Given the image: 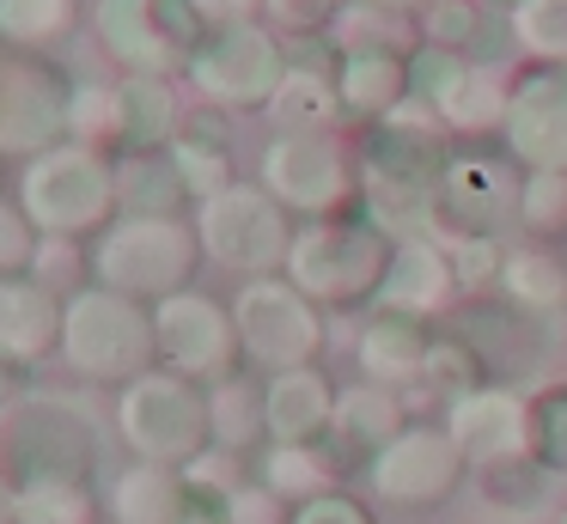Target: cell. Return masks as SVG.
<instances>
[{
	"label": "cell",
	"instance_id": "cell-1",
	"mask_svg": "<svg viewBox=\"0 0 567 524\" xmlns=\"http://www.w3.org/2000/svg\"><path fill=\"white\" fill-rule=\"evenodd\" d=\"M391 256H396V238L354 214H330V219H306L293 232V250H287V268L281 275L306 292L311 305L323 311H342V305H372L391 275Z\"/></svg>",
	"mask_w": 567,
	"mask_h": 524
},
{
	"label": "cell",
	"instance_id": "cell-2",
	"mask_svg": "<svg viewBox=\"0 0 567 524\" xmlns=\"http://www.w3.org/2000/svg\"><path fill=\"white\" fill-rule=\"evenodd\" d=\"M62 353L92 384H135L159 360V329L153 305L128 299L116 287H86L62 305Z\"/></svg>",
	"mask_w": 567,
	"mask_h": 524
},
{
	"label": "cell",
	"instance_id": "cell-3",
	"mask_svg": "<svg viewBox=\"0 0 567 524\" xmlns=\"http://www.w3.org/2000/svg\"><path fill=\"white\" fill-rule=\"evenodd\" d=\"M99 470V427L62 397H25L0 409V487L31 482H92Z\"/></svg>",
	"mask_w": 567,
	"mask_h": 524
},
{
	"label": "cell",
	"instance_id": "cell-4",
	"mask_svg": "<svg viewBox=\"0 0 567 524\" xmlns=\"http://www.w3.org/2000/svg\"><path fill=\"white\" fill-rule=\"evenodd\" d=\"M116 433L135 451L141 463H172L189 470L202 451L214 445V414H208V384L172 372V366H153L135 384H123L116 397Z\"/></svg>",
	"mask_w": 567,
	"mask_h": 524
},
{
	"label": "cell",
	"instance_id": "cell-5",
	"mask_svg": "<svg viewBox=\"0 0 567 524\" xmlns=\"http://www.w3.org/2000/svg\"><path fill=\"white\" fill-rule=\"evenodd\" d=\"M92 268H99V287H116L141 305H159L172 292H184L189 275L202 268V238L177 214H128L116 226H104Z\"/></svg>",
	"mask_w": 567,
	"mask_h": 524
},
{
	"label": "cell",
	"instance_id": "cell-6",
	"mask_svg": "<svg viewBox=\"0 0 567 524\" xmlns=\"http://www.w3.org/2000/svg\"><path fill=\"white\" fill-rule=\"evenodd\" d=\"M262 189L306 219L354 214L360 207V153L336 129L311 134H275L262 153Z\"/></svg>",
	"mask_w": 567,
	"mask_h": 524
},
{
	"label": "cell",
	"instance_id": "cell-7",
	"mask_svg": "<svg viewBox=\"0 0 567 524\" xmlns=\"http://www.w3.org/2000/svg\"><path fill=\"white\" fill-rule=\"evenodd\" d=\"M293 219L275 202L262 183H233V189L208 195L196 214V238L202 256H214L220 268H238L245 280L257 275H281L287 250H293Z\"/></svg>",
	"mask_w": 567,
	"mask_h": 524
},
{
	"label": "cell",
	"instance_id": "cell-8",
	"mask_svg": "<svg viewBox=\"0 0 567 524\" xmlns=\"http://www.w3.org/2000/svg\"><path fill=\"white\" fill-rule=\"evenodd\" d=\"M233 317L238 341H245V366H257V372L311 366L323 353V305H311L287 275L245 280L233 299Z\"/></svg>",
	"mask_w": 567,
	"mask_h": 524
},
{
	"label": "cell",
	"instance_id": "cell-9",
	"mask_svg": "<svg viewBox=\"0 0 567 524\" xmlns=\"http://www.w3.org/2000/svg\"><path fill=\"white\" fill-rule=\"evenodd\" d=\"M25 214L38 232L50 238H80V232H99L116 207V171L104 165L86 146H62V153H38L25 171Z\"/></svg>",
	"mask_w": 567,
	"mask_h": 524
},
{
	"label": "cell",
	"instance_id": "cell-10",
	"mask_svg": "<svg viewBox=\"0 0 567 524\" xmlns=\"http://www.w3.org/2000/svg\"><path fill=\"white\" fill-rule=\"evenodd\" d=\"M189 80H196V92L214 97V104H233V110L269 104L287 80V49L275 43V31H262L257 19L250 24H214L196 43V55H189Z\"/></svg>",
	"mask_w": 567,
	"mask_h": 524
},
{
	"label": "cell",
	"instance_id": "cell-11",
	"mask_svg": "<svg viewBox=\"0 0 567 524\" xmlns=\"http://www.w3.org/2000/svg\"><path fill=\"white\" fill-rule=\"evenodd\" d=\"M153 329H159V360L172 372L196 378V384H220V378H233L245 366V341H238L233 305L208 299L196 287L153 305Z\"/></svg>",
	"mask_w": 567,
	"mask_h": 524
},
{
	"label": "cell",
	"instance_id": "cell-12",
	"mask_svg": "<svg viewBox=\"0 0 567 524\" xmlns=\"http://www.w3.org/2000/svg\"><path fill=\"white\" fill-rule=\"evenodd\" d=\"M470 475V458L457 451L452 427L440 421H409L379 458L367 463V482L391 506H440L457 494V482Z\"/></svg>",
	"mask_w": 567,
	"mask_h": 524
},
{
	"label": "cell",
	"instance_id": "cell-13",
	"mask_svg": "<svg viewBox=\"0 0 567 524\" xmlns=\"http://www.w3.org/2000/svg\"><path fill=\"white\" fill-rule=\"evenodd\" d=\"M445 427L470 458V470H506V463L537 458V402L513 384L464 390L457 402H445Z\"/></svg>",
	"mask_w": 567,
	"mask_h": 524
},
{
	"label": "cell",
	"instance_id": "cell-14",
	"mask_svg": "<svg viewBox=\"0 0 567 524\" xmlns=\"http://www.w3.org/2000/svg\"><path fill=\"white\" fill-rule=\"evenodd\" d=\"M501 141L525 171H567V61H537L506 85Z\"/></svg>",
	"mask_w": 567,
	"mask_h": 524
},
{
	"label": "cell",
	"instance_id": "cell-15",
	"mask_svg": "<svg viewBox=\"0 0 567 524\" xmlns=\"http://www.w3.org/2000/svg\"><path fill=\"white\" fill-rule=\"evenodd\" d=\"M409 85H415V97H427L440 110V122L452 134H482V129H501L506 122V85L476 55L421 43L415 61H409Z\"/></svg>",
	"mask_w": 567,
	"mask_h": 524
},
{
	"label": "cell",
	"instance_id": "cell-16",
	"mask_svg": "<svg viewBox=\"0 0 567 524\" xmlns=\"http://www.w3.org/2000/svg\"><path fill=\"white\" fill-rule=\"evenodd\" d=\"M518 189H525L518 158L452 153L440 171V232H488V238H501L506 219H518Z\"/></svg>",
	"mask_w": 567,
	"mask_h": 524
},
{
	"label": "cell",
	"instance_id": "cell-17",
	"mask_svg": "<svg viewBox=\"0 0 567 524\" xmlns=\"http://www.w3.org/2000/svg\"><path fill=\"white\" fill-rule=\"evenodd\" d=\"M457 292V275H452V244L445 232H415V238H396V256H391V275H384L372 311H391V317H440Z\"/></svg>",
	"mask_w": 567,
	"mask_h": 524
},
{
	"label": "cell",
	"instance_id": "cell-18",
	"mask_svg": "<svg viewBox=\"0 0 567 524\" xmlns=\"http://www.w3.org/2000/svg\"><path fill=\"white\" fill-rule=\"evenodd\" d=\"M342 390L330 384L318 360L311 366H287V372H269L262 384V421H269V445H311V439L330 433V414Z\"/></svg>",
	"mask_w": 567,
	"mask_h": 524
},
{
	"label": "cell",
	"instance_id": "cell-19",
	"mask_svg": "<svg viewBox=\"0 0 567 524\" xmlns=\"http://www.w3.org/2000/svg\"><path fill=\"white\" fill-rule=\"evenodd\" d=\"M403 390H384V384H348L342 397H336V414H330V433H323V445H330V458L342 463V470H367L372 458H379L384 445H391L396 433H403Z\"/></svg>",
	"mask_w": 567,
	"mask_h": 524
},
{
	"label": "cell",
	"instance_id": "cell-20",
	"mask_svg": "<svg viewBox=\"0 0 567 524\" xmlns=\"http://www.w3.org/2000/svg\"><path fill=\"white\" fill-rule=\"evenodd\" d=\"M50 348H62V305L43 280H0V372H31Z\"/></svg>",
	"mask_w": 567,
	"mask_h": 524
},
{
	"label": "cell",
	"instance_id": "cell-21",
	"mask_svg": "<svg viewBox=\"0 0 567 524\" xmlns=\"http://www.w3.org/2000/svg\"><path fill=\"white\" fill-rule=\"evenodd\" d=\"M189 512V482L172 463H128L111 475V494H104V518L111 524H184Z\"/></svg>",
	"mask_w": 567,
	"mask_h": 524
},
{
	"label": "cell",
	"instance_id": "cell-22",
	"mask_svg": "<svg viewBox=\"0 0 567 524\" xmlns=\"http://www.w3.org/2000/svg\"><path fill=\"white\" fill-rule=\"evenodd\" d=\"M427 329L415 317H391V311H372L367 329L354 341V360L367 372V384L384 390H415L421 384V366H427Z\"/></svg>",
	"mask_w": 567,
	"mask_h": 524
},
{
	"label": "cell",
	"instance_id": "cell-23",
	"mask_svg": "<svg viewBox=\"0 0 567 524\" xmlns=\"http://www.w3.org/2000/svg\"><path fill=\"white\" fill-rule=\"evenodd\" d=\"M409 61L415 55H391V49H342L336 61V92H342V110L360 122H379L403 104L415 85H409Z\"/></svg>",
	"mask_w": 567,
	"mask_h": 524
},
{
	"label": "cell",
	"instance_id": "cell-24",
	"mask_svg": "<svg viewBox=\"0 0 567 524\" xmlns=\"http://www.w3.org/2000/svg\"><path fill=\"white\" fill-rule=\"evenodd\" d=\"M269 122L281 134H311V129H336L348 116L342 110V92H336V73L323 68H287L281 92L269 97Z\"/></svg>",
	"mask_w": 567,
	"mask_h": 524
},
{
	"label": "cell",
	"instance_id": "cell-25",
	"mask_svg": "<svg viewBox=\"0 0 567 524\" xmlns=\"http://www.w3.org/2000/svg\"><path fill=\"white\" fill-rule=\"evenodd\" d=\"M257 475L287 500V506H306V500L330 494L336 475H342V463L330 458L323 439H311V445H262V470Z\"/></svg>",
	"mask_w": 567,
	"mask_h": 524
},
{
	"label": "cell",
	"instance_id": "cell-26",
	"mask_svg": "<svg viewBox=\"0 0 567 524\" xmlns=\"http://www.w3.org/2000/svg\"><path fill=\"white\" fill-rule=\"evenodd\" d=\"M501 299L525 305L537 317H555L567 305V263L543 244H518L506 250V268H501Z\"/></svg>",
	"mask_w": 567,
	"mask_h": 524
},
{
	"label": "cell",
	"instance_id": "cell-27",
	"mask_svg": "<svg viewBox=\"0 0 567 524\" xmlns=\"http://www.w3.org/2000/svg\"><path fill=\"white\" fill-rule=\"evenodd\" d=\"M336 49H391V55H415L421 49V19L415 12L379 7V0H348L330 24Z\"/></svg>",
	"mask_w": 567,
	"mask_h": 524
},
{
	"label": "cell",
	"instance_id": "cell-28",
	"mask_svg": "<svg viewBox=\"0 0 567 524\" xmlns=\"http://www.w3.org/2000/svg\"><path fill=\"white\" fill-rule=\"evenodd\" d=\"M104 500L92 482H31L7 494V524H99Z\"/></svg>",
	"mask_w": 567,
	"mask_h": 524
},
{
	"label": "cell",
	"instance_id": "cell-29",
	"mask_svg": "<svg viewBox=\"0 0 567 524\" xmlns=\"http://www.w3.org/2000/svg\"><path fill=\"white\" fill-rule=\"evenodd\" d=\"M208 414H214V445H226V451H250L257 439H269L262 390H257V378H245V372L208 384Z\"/></svg>",
	"mask_w": 567,
	"mask_h": 524
},
{
	"label": "cell",
	"instance_id": "cell-30",
	"mask_svg": "<svg viewBox=\"0 0 567 524\" xmlns=\"http://www.w3.org/2000/svg\"><path fill=\"white\" fill-rule=\"evenodd\" d=\"M184 195L189 189H184V177H177V165L159 153H135L116 171V207H123V214H177Z\"/></svg>",
	"mask_w": 567,
	"mask_h": 524
},
{
	"label": "cell",
	"instance_id": "cell-31",
	"mask_svg": "<svg viewBox=\"0 0 567 524\" xmlns=\"http://www.w3.org/2000/svg\"><path fill=\"white\" fill-rule=\"evenodd\" d=\"M476 384H488L476 348H470L457 329H452V336H433L427 341V366H421V390H427V397H440V402H457L464 390H476Z\"/></svg>",
	"mask_w": 567,
	"mask_h": 524
},
{
	"label": "cell",
	"instance_id": "cell-32",
	"mask_svg": "<svg viewBox=\"0 0 567 524\" xmlns=\"http://www.w3.org/2000/svg\"><path fill=\"white\" fill-rule=\"evenodd\" d=\"M506 24L530 61H567V0H518Z\"/></svg>",
	"mask_w": 567,
	"mask_h": 524
},
{
	"label": "cell",
	"instance_id": "cell-33",
	"mask_svg": "<svg viewBox=\"0 0 567 524\" xmlns=\"http://www.w3.org/2000/svg\"><path fill=\"white\" fill-rule=\"evenodd\" d=\"M452 244V275H457V292L482 299L488 287H501V268H506V244L488 238V232H445Z\"/></svg>",
	"mask_w": 567,
	"mask_h": 524
},
{
	"label": "cell",
	"instance_id": "cell-34",
	"mask_svg": "<svg viewBox=\"0 0 567 524\" xmlns=\"http://www.w3.org/2000/svg\"><path fill=\"white\" fill-rule=\"evenodd\" d=\"M488 37V12L476 0H433L421 12V43L433 49H457V55H476V43Z\"/></svg>",
	"mask_w": 567,
	"mask_h": 524
},
{
	"label": "cell",
	"instance_id": "cell-35",
	"mask_svg": "<svg viewBox=\"0 0 567 524\" xmlns=\"http://www.w3.org/2000/svg\"><path fill=\"white\" fill-rule=\"evenodd\" d=\"M123 110H128V116H123V134L141 146V153H153V146H159L165 134L177 129V104H172V92H165L159 80H135V85L123 92Z\"/></svg>",
	"mask_w": 567,
	"mask_h": 524
},
{
	"label": "cell",
	"instance_id": "cell-36",
	"mask_svg": "<svg viewBox=\"0 0 567 524\" xmlns=\"http://www.w3.org/2000/svg\"><path fill=\"white\" fill-rule=\"evenodd\" d=\"M518 226L555 238L567 232V171H525V189H518Z\"/></svg>",
	"mask_w": 567,
	"mask_h": 524
},
{
	"label": "cell",
	"instance_id": "cell-37",
	"mask_svg": "<svg viewBox=\"0 0 567 524\" xmlns=\"http://www.w3.org/2000/svg\"><path fill=\"white\" fill-rule=\"evenodd\" d=\"M172 165H177V177H184V189L196 195V202L233 189V158H226L220 141H202V134H189V141L172 146Z\"/></svg>",
	"mask_w": 567,
	"mask_h": 524
},
{
	"label": "cell",
	"instance_id": "cell-38",
	"mask_svg": "<svg viewBox=\"0 0 567 524\" xmlns=\"http://www.w3.org/2000/svg\"><path fill=\"white\" fill-rule=\"evenodd\" d=\"M530 402H537V463L555 482H567V384H549Z\"/></svg>",
	"mask_w": 567,
	"mask_h": 524
},
{
	"label": "cell",
	"instance_id": "cell-39",
	"mask_svg": "<svg viewBox=\"0 0 567 524\" xmlns=\"http://www.w3.org/2000/svg\"><path fill=\"white\" fill-rule=\"evenodd\" d=\"M226 524H293V506H287L262 475H245V482L226 494Z\"/></svg>",
	"mask_w": 567,
	"mask_h": 524
},
{
	"label": "cell",
	"instance_id": "cell-40",
	"mask_svg": "<svg viewBox=\"0 0 567 524\" xmlns=\"http://www.w3.org/2000/svg\"><path fill=\"white\" fill-rule=\"evenodd\" d=\"M25 263H38V226L25 207H0V280L19 275Z\"/></svg>",
	"mask_w": 567,
	"mask_h": 524
},
{
	"label": "cell",
	"instance_id": "cell-41",
	"mask_svg": "<svg viewBox=\"0 0 567 524\" xmlns=\"http://www.w3.org/2000/svg\"><path fill=\"white\" fill-rule=\"evenodd\" d=\"M342 7H348V0H262V12H269L281 31H306V37L330 31Z\"/></svg>",
	"mask_w": 567,
	"mask_h": 524
},
{
	"label": "cell",
	"instance_id": "cell-42",
	"mask_svg": "<svg viewBox=\"0 0 567 524\" xmlns=\"http://www.w3.org/2000/svg\"><path fill=\"white\" fill-rule=\"evenodd\" d=\"M293 524H379V518H372V506H360L348 487H330V494L293 506Z\"/></svg>",
	"mask_w": 567,
	"mask_h": 524
},
{
	"label": "cell",
	"instance_id": "cell-43",
	"mask_svg": "<svg viewBox=\"0 0 567 524\" xmlns=\"http://www.w3.org/2000/svg\"><path fill=\"white\" fill-rule=\"evenodd\" d=\"M196 12H202L208 24H250L257 0H196Z\"/></svg>",
	"mask_w": 567,
	"mask_h": 524
},
{
	"label": "cell",
	"instance_id": "cell-44",
	"mask_svg": "<svg viewBox=\"0 0 567 524\" xmlns=\"http://www.w3.org/2000/svg\"><path fill=\"white\" fill-rule=\"evenodd\" d=\"M379 7H396V12H427L433 0H379Z\"/></svg>",
	"mask_w": 567,
	"mask_h": 524
},
{
	"label": "cell",
	"instance_id": "cell-45",
	"mask_svg": "<svg viewBox=\"0 0 567 524\" xmlns=\"http://www.w3.org/2000/svg\"><path fill=\"white\" fill-rule=\"evenodd\" d=\"M488 7H506V12H513V7H518V0H488Z\"/></svg>",
	"mask_w": 567,
	"mask_h": 524
},
{
	"label": "cell",
	"instance_id": "cell-46",
	"mask_svg": "<svg viewBox=\"0 0 567 524\" xmlns=\"http://www.w3.org/2000/svg\"><path fill=\"white\" fill-rule=\"evenodd\" d=\"M561 524H567V506H561Z\"/></svg>",
	"mask_w": 567,
	"mask_h": 524
},
{
	"label": "cell",
	"instance_id": "cell-47",
	"mask_svg": "<svg viewBox=\"0 0 567 524\" xmlns=\"http://www.w3.org/2000/svg\"><path fill=\"white\" fill-rule=\"evenodd\" d=\"M452 524H464V518H452Z\"/></svg>",
	"mask_w": 567,
	"mask_h": 524
}]
</instances>
